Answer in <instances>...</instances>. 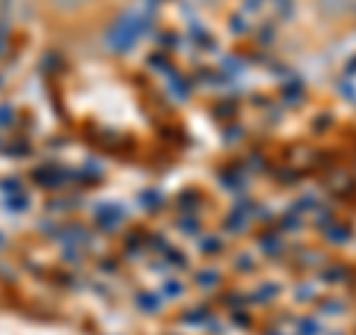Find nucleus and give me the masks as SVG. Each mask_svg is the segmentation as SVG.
<instances>
[{"label": "nucleus", "instance_id": "obj_1", "mask_svg": "<svg viewBox=\"0 0 356 335\" xmlns=\"http://www.w3.org/2000/svg\"><path fill=\"white\" fill-rule=\"evenodd\" d=\"M318 3V13L324 18H339L350 9V0H315Z\"/></svg>", "mask_w": 356, "mask_h": 335}, {"label": "nucleus", "instance_id": "obj_2", "mask_svg": "<svg viewBox=\"0 0 356 335\" xmlns=\"http://www.w3.org/2000/svg\"><path fill=\"white\" fill-rule=\"evenodd\" d=\"M54 6H60V9H77L81 3H89V0H51Z\"/></svg>", "mask_w": 356, "mask_h": 335}]
</instances>
